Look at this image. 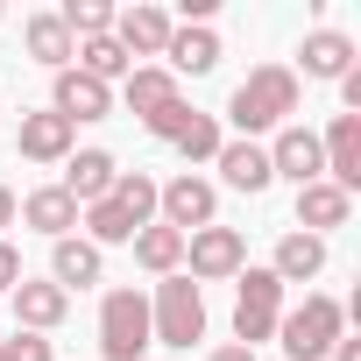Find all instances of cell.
<instances>
[{"mask_svg": "<svg viewBox=\"0 0 361 361\" xmlns=\"http://www.w3.org/2000/svg\"><path fill=\"white\" fill-rule=\"evenodd\" d=\"M298 64H305V78H347L354 71V36L347 29H312L298 43Z\"/></svg>", "mask_w": 361, "mask_h": 361, "instance_id": "cell-19", "label": "cell"}, {"mask_svg": "<svg viewBox=\"0 0 361 361\" xmlns=\"http://www.w3.org/2000/svg\"><path fill=\"white\" fill-rule=\"evenodd\" d=\"M213 361H255V354H248V347H220Z\"/></svg>", "mask_w": 361, "mask_h": 361, "instance_id": "cell-34", "label": "cell"}, {"mask_svg": "<svg viewBox=\"0 0 361 361\" xmlns=\"http://www.w3.org/2000/svg\"><path fill=\"white\" fill-rule=\"evenodd\" d=\"M213 163H220L227 185H234V192H248V199L276 185V177H269V149H262V142H220V156H213Z\"/></svg>", "mask_w": 361, "mask_h": 361, "instance_id": "cell-20", "label": "cell"}, {"mask_svg": "<svg viewBox=\"0 0 361 361\" xmlns=\"http://www.w3.org/2000/svg\"><path fill=\"white\" fill-rule=\"evenodd\" d=\"M185 262H192V269H185L192 283H220V276H241V269H248V241L213 220V227L185 234Z\"/></svg>", "mask_w": 361, "mask_h": 361, "instance_id": "cell-7", "label": "cell"}, {"mask_svg": "<svg viewBox=\"0 0 361 361\" xmlns=\"http://www.w3.org/2000/svg\"><path fill=\"white\" fill-rule=\"evenodd\" d=\"M8 354H15V361H57L43 333H15V340H8Z\"/></svg>", "mask_w": 361, "mask_h": 361, "instance_id": "cell-30", "label": "cell"}, {"mask_svg": "<svg viewBox=\"0 0 361 361\" xmlns=\"http://www.w3.org/2000/svg\"><path fill=\"white\" fill-rule=\"evenodd\" d=\"M0 361H15V354H8V340H0Z\"/></svg>", "mask_w": 361, "mask_h": 361, "instance_id": "cell-35", "label": "cell"}, {"mask_svg": "<svg viewBox=\"0 0 361 361\" xmlns=\"http://www.w3.org/2000/svg\"><path fill=\"white\" fill-rule=\"evenodd\" d=\"M8 298H15V333H57L71 312V290H57L50 276H22Z\"/></svg>", "mask_w": 361, "mask_h": 361, "instance_id": "cell-10", "label": "cell"}, {"mask_svg": "<svg viewBox=\"0 0 361 361\" xmlns=\"http://www.w3.org/2000/svg\"><path fill=\"white\" fill-rule=\"evenodd\" d=\"M156 347V333H149V298L142 290H106V305H99V354L106 361H142Z\"/></svg>", "mask_w": 361, "mask_h": 361, "instance_id": "cell-5", "label": "cell"}, {"mask_svg": "<svg viewBox=\"0 0 361 361\" xmlns=\"http://www.w3.org/2000/svg\"><path fill=\"white\" fill-rule=\"evenodd\" d=\"M269 177H290L298 192H305V185H319V177H326L319 135H312L305 121H283V128H276V142H269Z\"/></svg>", "mask_w": 361, "mask_h": 361, "instance_id": "cell-9", "label": "cell"}, {"mask_svg": "<svg viewBox=\"0 0 361 361\" xmlns=\"http://www.w3.org/2000/svg\"><path fill=\"white\" fill-rule=\"evenodd\" d=\"M57 22L71 29V43H85V36H114V8H106V0H64Z\"/></svg>", "mask_w": 361, "mask_h": 361, "instance_id": "cell-27", "label": "cell"}, {"mask_svg": "<svg viewBox=\"0 0 361 361\" xmlns=\"http://www.w3.org/2000/svg\"><path fill=\"white\" fill-rule=\"evenodd\" d=\"M22 276H29V269H22V255H15V248H8V241H0V290H15V283H22Z\"/></svg>", "mask_w": 361, "mask_h": 361, "instance_id": "cell-31", "label": "cell"}, {"mask_svg": "<svg viewBox=\"0 0 361 361\" xmlns=\"http://www.w3.org/2000/svg\"><path fill=\"white\" fill-rule=\"evenodd\" d=\"M319 269H326V241L319 234H283L276 241V262H269L276 283H312Z\"/></svg>", "mask_w": 361, "mask_h": 361, "instance_id": "cell-23", "label": "cell"}, {"mask_svg": "<svg viewBox=\"0 0 361 361\" xmlns=\"http://www.w3.org/2000/svg\"><path fill=\"white\" fill-rule=\"evenodd\" d=\"M15 213H22V199H15L8 185H0V227H15Z\"/></svg>", "mask_w": 361, "mask_h": 361, "instance_id": "cell-32", "label": "cell"}, {"mask_svg": "<svg viewBox=\"0 0 361 361\" xmlns=\"http://www.w3.org/2000/svg\"><path fill=\"white\" fill-rule=\"evenodd\" d=\"M99 276H106V255H99L92 241H78V234L50 241V283H57V290H92Z\"/></svg>", "mask_w": 361, "mask_h": 361, "instance_id": "cell-15", "label": "cell"}, {"mask_svg": "<svg viewBox=\"0 0 361 361\" xmlns=\"http://www.w3.org/2000/svg\"><path fill=\"white\" fill-rule=\"evenodd\" d=\"M50 114H64L71 128H78V121H106V114H114V85H99V78H85V71H57Z\"/></svg>", "mask_w": 361, "mask_h": 361, "instance_id": "cell-12", "label": "cell"}, {"mask_svg": "<svg viewBox=\"0 0 361 361\" xmlns=\"http://www.w3.org/2000/svg\"><path fill=\"white\" fill-rule=\"evenodd\" d=\"M135 262H142L149 276H177V269H185V234L163 227V220H149V227L135 234Z\"/></svg>", "mask_w": 361, "mask_h": 361, "instance_id": "cell-24", "label": "cell"}, {"mask_svg": "<svg viewBox=\"0 0 361 361\" xmlns=\"http://www.w3.org/2000/svg\"><path fill=\"white\" fill-rule=\"evenodd\" d=\"M290 114H298V71L290 64H255L227 99V121L241 128V142H255L262 128H283Z\"/></svg>", "mask_w": 361, "mask_h": 361, "instance_id": "cell-2", "label": "cell"}, {"mask_svg": "<svg viewBox=\"0 0 361 361\" xmlns=\"http://www.w3.org/2000/svg\"><path fill=\"white\" fill-rule=\"evenodd\" d=\"M149 333H156L163 347H192V340H206V290H199L185 269L156 283V298H149Z\"/></svg>", "mask_w": 361, "mask_h": 361, "instance_id": "cell-3", "label": "cell"}, {"mask_svg": "<svg viewBox=\"0 0 361 361\" xmlns=\"http://www.w3.org/2000/svg\"><path fill=\"white\" fill-rule=\"evenodd\" d=\"M22 220H29L36 234H50V241H64V234L78 227V199H71L64 185H43V192H29V199H22Z\"/></svg>", "mask_w": 361, "mask_h": 361, "instance_id": "cell-21", "label": "cell"}, {"mask_svg": "<svg viewBox=\"0 0 361 361\" xmlns=\"http://www.w3.org/2000/svg\"><path fill=\"white\" fill-rule=\"evenodd\" d=\"M192 114H199V106H185V99H170V106H156V114H149L142 128H149L156 142H177V135H185V128H192Z\"/></svg>", "mask_w": 361, "mask_h": 361, "instance_id": "cell-29", "label": "cell"}, {"mask_svg": "<svg viewBox=\"0 0 361 361\" xmlns=\"http://www.w3.org/2000/svg\"><path fill=\"white\" fill-rule=\"evenodd\" d=\"M333 361H361V340H347V333H340V340H333Z\"/></svg>", "mask_w": 361, "mask_h": 361, "instance_id": "cell-33", "label": "cell"}, {"mask_svg": "<svg viewBox=\"0 0 361 361\" xmlns=\"http://www.w3.org/2000/svg\"><path fill=\"white\" fill-rule=\"evenodd\" d=\"M276 319H283V283L269 269H241V290H234V347L255 354V340H276Z\"/></svg>", "mask_w": 361, "mask_h": 361, "instance_id": "cell-6", "label": "cell"}, {"mask_svg": "<svg viewBox=\"0 0 361 361\" xmlns=\"http://www.w3.org/2000/svg\"><path fill=\"white\" fill-rule=\"evenodd\" d=\"M170 15L163 8H149V0H135V8H114V43L128 50V57H156L163 43H170Z\"/></svg>", "mask_w": 361, "mask_h": 361, "instance_id": "cell-13", "label": "cell"}, {"mask_svg": "<svg viewBox=\"0 0 361 361\" xmlns=\"http://www.w3.org/2000/svg\"><path fill=\"white\" fill-rule=\"evenodd\" d=\"M347 213H354V192L326 185V177L298 192V227H305V234H319V241H326L333 227H347Z\"/></svg>", "mask_w": 361, "mask_h": 361, "instance_id": "cell-18", "label": "cell"}, {"mask_svg": "<svg viewBox=\"0 0 361 361\" xmlns=\"http://www.w3.org/2000/svg\"><path fill=\"white\" fill-rule=\"evenodd\" d=\"M71 57H78L71 71H85V78H99V85H114V78H128V71H135V57H128L114 36H85Z\"/></svg>", "mask_w": 361, "mask_h": 361, "instance_id": "cell-26", "label": "cell"}, {"mask_svg": "<svg viewBox=\"0 0 361 361\" xmlns=\"http://www.w3.org/2000/svg\"><path fill=\"white\" fill-rule=\"evenodd\" d=\"M71 135H78V128H71L64 114H50V106H43V114H22L15 149H22L29 163H64V156H71Z\"/></svg>", "mask_w": 361, "mask_h": 361, "instance_id": "cell-16", "label": "cell"}, {"mask_svg": "<svg viewBox=\"0 0 361 361\" xmlns=\"http://www.w3.org/2000/svg\"><path fill=\"white\" fill-rule=\"evenodd\" d=\"M340 333H347V305H340V298H305L298 312L276 319V340H283L290 361H326Z\"/></svg>", "mask_w": 361, "mask_h": 361, "instance_id": "cell-4", "label": "cell"}, {"mask_svg": "<svg viewBox=\"0 0 361 361\" xmlns=\"http://www.w3.org/2000/svg\"><path fill=\"white\" fill-rule=\"evenodd\" d=\"M121 99H128V114H142V121H149L156 106H170V99H177V78H170V71H156V64H135V71L121 78Z\"/></svg>", "mask_w": 361, "mask_h": 361, "instance_id": "cell-25", "label": "cell"}, {"mask_svg": "<svg viewBox=\"0 0 361 361\" xmlns=\"http://www.w3.org/2000/svg\"><path fill=\"white\" fill-rule=\"evenodd\" d=\"M114 177H121V163H114L106 149H71V156H64V192L78 199V213L114 192Z\"/></svg>", "mask_w": 361, "mask_h": 361, "instance_id": "cell-14", "label": "cell"}, {"mask_svg": "<svg viewBox=\"0 0 361 361\" xmlns=\"http://www.w3.org/2000/svg\"><path fill=\"white\" fill-rule=\"evenodd\" d=\"M22 43H29V57H36V64L71 71V50H78V43H71V29L57 22V8H50V15H29V22H22Z\"/></svg>", "mask_w": 361, "mask_h": 361, "instance_id": "cell-22", "label": "cell"}, {"mask_svg": "<svg viewBox=\"0 0 361 361\" xmlns=\"http://www.w3.org/2000/svg\"><path fill=\"white\" fill-rule=\"evenodd\" d=\"M163 57H170V71H185V78H206V71L220 64V36H213V22H185V29H170Z\"/></svg>", "mask_w": 361, "mask_h": 361, "instance_id": "cell-17", "label": "cell"}, {"mask_svg": "<svg viewBox=\"0 0 361 361\" xmlns=\"http://www.w3.org/2000/svg\"><path fill=\"white\" fill-rule=\"evenodd\" d=\"M78 220H85V241H92V248H121V241H135V234L156 220V177L121 170L114 192H106L99 206H85Z\"/></svg>", "mask_w": 361, "mask_h": 361, "instance_id": "cell-1", "label": "cell"}, {"mask_svg": "<svg viewBox=\"0 0 361 361\" xmlns=\"http://www.w3.org/2000/svg\"><path fill=\"white\" fill-rule=\"evenodd\" d=\"M220 142H227V135H220V121H213V114H192V128L177 135V149H185L192 163H213V156H220Z\"/></svg>", "mask_w": 361, "mask_h": 361, "instance_id": "cell-28", "label": "cell"}, {"mask_svg": "<svg viewBox=\"0 0 361 361\" xmlns=\"http://www.w3.org/2000/svg\"><path fill=\"white\" fill-rule=\"evenodd\" d=\"M156 213H163V227H177V234H199V227H213V213H220V192L206 185V177H170V185H156Z\"/></svg>", "mask_w": 361, "mask_h": 361, "instance_id": "cell-8", "label": "cell"}, {"mask_svg": "<svg viewBox=\"0 0 361 361\" xmlns=\"http://www.w3.org/2000/svg\"><path fill=\"white\" fill-rule=\"evenodd\" d=\"M319 156H326V185L354 192L361 185V114H333V128L319 135Z\"/></svg>", "mask_w": 361, "mask_h": 361, "instance_id": "cell-11", "label": "cell"}]
</instances>
